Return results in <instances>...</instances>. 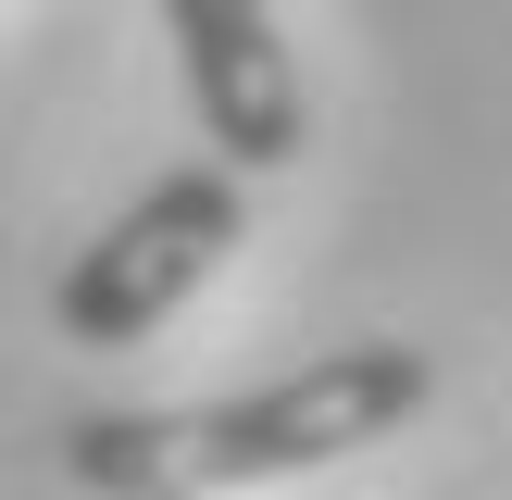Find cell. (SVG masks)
I'll return each instance as SVG.
<instances>
[{
  "label": "cell",
  "mask_w": 512,
  "mask_h": 500,
  "mask_svg": "<svg viewBox=\"0 0 512 500\" xmlns=\"http://www.w3.org/2000/svg\"><path fill=\"white\" fill-rule=\"evenodd\" d=\"M150 500H188V488H150Z\"/></svg>",
  "instance_id": "277c9868"
},
{
  "label": "cell",
  "mask_w": 512,
  "mask_h": 500,
  "mask_svg": "<svg viewBox=\"0 0 512 500\" xmlns=\"http://www.w3.org/2000/svg\"><path fill=\"white\" fill-rule=\"evenodd\" d=\"M425 350L400 338H363V350H313V363L263 375L238 400H200V413H88L63 438V475L88 500H150V488H275V475H313V463H350V450L400 438L425 413Z\"/></svg>",
  "instance_id": "6da1fadb"
},
{
  "label": "cell",
  "mask_w": 512,
  "mask_h": 500,
  "mask_svg": "<svg viewBox=\"0 0 512 500\" xmlns=\"http://www.w3.org/2000/svg\"><path fill=\"white\" fill-rule=\"evenodd\" d=\"M163 25H175V63H188L213 163H238V175L300 163V125L313 113H300V63H288L263 0H163Z\"/></svg>",
  "instance_id": "3957f363"
},
{
  "label": "cell",
  "mask_w": 512,
  "mask_h": 500,
  "mask_svg": "<svg viewBox=\"0 0 512 500\" xmlns=\"http://www.w3.org/2000/svg\"><path fill=\"white\" fill-rule=\"evenodd\" d=\"M238 238H250V175L238 163H175L63 263L50 313H63L75 350H138L175 300H200V275H213Z\"/></svg>",
  "instance_id": "7a4b0ae2"
}]
</instances>
